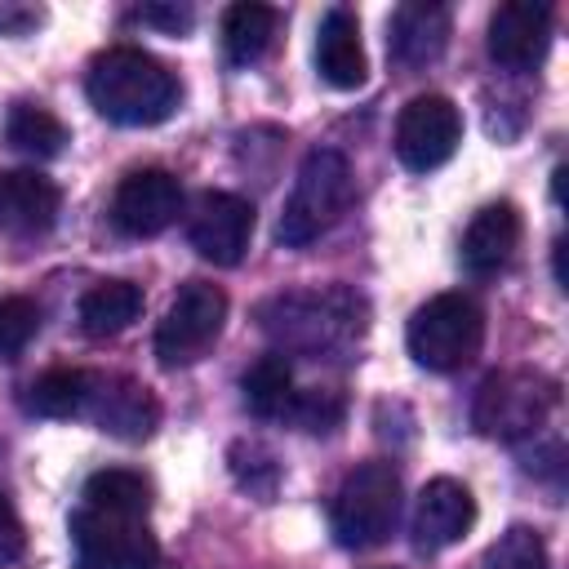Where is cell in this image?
I'll return each mask as SVG.
<instances>
[{
    "label": "cell",
    "mask_w": 569,
    "mask_h": 569,
    "mask_svg": "<svg viewBox=\"0 0 569 569\" xmlns=\"http://www.w3.org/2000/svg\"><path fill=\"white\" fill-rule=\"evenodd\" d=\"M485 569H551L547 542H542L529 525H511V529L485 551Z\"/></svg>",
    "instance_id": "cell-25"
},
{
    "label": "cell",
    "mask_w": 569,
    "mask_h": 569,
    "mask_svg": "<svg viewBox=\"0 0 569 569\" xmlns=\"http://www.w3.org/2000/svg\"><path fill=\"white\" fill-rule=\"evenodd\" d=\"M471 525H476V498L462 480L436 476L422 485V493L413 502V525H409L413 547L422 556H436V551L462 542L471 533Z\"/></svg>",
    "instance_id": "cell-12"
},
{
    "label": "cell",
    "mask_w": 569,
    "mask_h": 569,
    "mask_svg": "<svg viewBox=\"0 0 569 569\" xmlns=\"http://www.w3.org/2000/svg\"><path fill=\"white\" fill-rule=\"evenodd\" d=\"M191 249L213 267H236L253 236V204L231 191H204L187 222Z\"/></svg>",
    "instance_id": "cell-11"
},
{
    "label": "cell",
    "mask_w": 569,
    "mask_h": 569,
    "mask_svg": "<svg viewBox=\"0 0 569 569\" xmlns=\"http://www.w3.org/2000/svg\"><path fill=\"white\" fill-rule=\"evenodd\" d=\"M258 320H262V333L284 351H298V356H333V351H347L351 342H360L365 333V302L342 289V284H329V289H293V293H276L258 307Z\"/></svg>",
    "instance_id": "cell-1"
},
{
    "label": "cell",
    "mask_w": 569,
    "mask_h": 569,
    "mask_svg": "<svg viewBox=\"0 0 569 569\" xmlns=\"http://www.w3.org/2000/svg\"><path fill=\"white\" fill-rule=\"evenodd\" d=\"M556 391H560L556 378L538 369H498L480 382L471 422L489 440H525L551 418Z\"/></svg>",
    "instance_id": "cell-6"
},
{
    "label": "cell",
    "mask_w": 569,
    "mask_h": 569,
    "mask_svg": "<svg viewBox=\"0 0 569 569\" xmlns=\"http://www.w3.org/2000/svg\"><path fill=\"white\" fill-rule=\"evenodd\" d=\"M316 71L333 89H360L365 84V44H360V22L351 9H329L320 31H316Z\"/></svg>",
    "instance_id": "cell-17"
},
{
    "label": "cell",
    "mask_w": 569,
    "mask_h": 569,
    "mask_svg": "<svg viewBox=\"0 0 569 569\" xmlns=\"http://www.w3.org/2000/svg\"><path fill=\"white\" fill-rule=\"evenodd\" d=\"M89 413L102 431L120 436V440H142L151 436V427L160 422V405L156 396L133 382V378H120V373H98L93 382V400H89Z\"/></svg>",
    "instance_id": "cell-14"
},
{
    "label": "cell",
    "mask_w": 569,
    "mask_h": 569,
    "mask_svg": "<svg viewBox=\"0 0 569 569\" xmlns=\"http://www.w3.org/2000/svg\"><path fill=\"white\" fill-rule=\"evenodd\" d=\"M142 311V289L133 280H102L80 298V329L89 338H116Z\"/></svg>",
    "instance_id": "cell-20"
},
{
    "label": "cell",
    "mask_w": 569,
    "mask_h": 569,
    "mask_svg": "<svg viewBox=\"0 0 569 569\" xmlns=\"http://www.w3.org/2000/svg\"><path fill=\"white\" fill-rule=\"evenodd\" d=\"M351 204V164L342 151L333 147H316L302 156L298 164V178H293V191L284 200V213H280V244L289 249H302L311 240H320Z\"/></svg>",
    "instance_id": "cell-3"
},
{
    "label": "cell",
    "mask_w": 569,
    "mask_h": 569,
    "mask_svg": "<svg viewBox=\"0 0 569 569\" xmlns=\"http://www.w3.org/2000/svg\"><path fill=\"white\" fill-rule=\"evenodd\" d=\"M80 502H102V507H124V511H151V485L138 476V471H124V467H111V471H98L84 480V493Z\"/></svg>",
    "instance_id": "cell-24"
},
{
    "label": "cell",
    "mask_w": 569,
    "mask_h": 569,
    "mask_svg": "<svg viewBox=\"0 0 569 569\" xmlns=\"http://www.w3.org/2000/svg\"><path fill=\"white\" fill-rule=\"evenodd\" d=\"M516 244H520V213H516V204H507V200L485 204L467 222V231H462V267L471 276H493V271H502L511 262Z\"/></svg>",
    "instance_id": "cell-18"
},
{
    "label": "cell",
    "mask_w": 569,
    "mask_h": 569,
    "mask_svg": "<svg viewBox=\"0 0 569 569\" xmlns=\"http://www.w3.org/2000/svg\"><path fill=\"white\" fill-rule=\"evenodd\" d=\"M462 142V116L445 93H418L396 120V156L405 169H440Z\"/></svg>",
    "instance_id": "cell-9"
},
{
    "label": "cell",
    "mask_w": 569,
    "mask_h": 569,
    "mask_svg": "<svg viewBox=\"0 0 569 569\" xmlns=\"http://www.w3.org/2000/svg\"><path fill=\"white\" fill-rule=\"evenodd\" d=\"M58 187L31 169H0V231L40 236L58 222Z\"/></svg>",
    "instance_id": "cell-16"
},
{
    "label": "cell",
    "mask_w": 569,
    "mask_h": 569,
    "mask_svg": "<svg viewBox=\"0 0 569 569\" xmlns=\"http://www.w3.org/2000/svg\"><path fill=\"white\" fill-rule=\"evenodd\" d=\"M276 27H280V13L271 4H231L222 13V53H227V62L231 67L258 62L271 49Z\"/></svg>",
    "instance_id": "cell-21"
},
{
    "label": "cell",
    "mask_w": 569,
    "mask_h": 569,
    "mask_svg": "<svg viewBox=\"0 0 569 569\" xmlns=\"http://www.w3.org/2000/svg\"><path fill=\"white\" fill-rule=\"evenodd\" d=\"M449 9L445 4H427V0H409L391 13L387 22V53L400 62V67H427L445 53L449 44Z\"/></svg>",
    "instance_id": "cell-15"
},
{
    "label": "cell",
    "mask_w": 569,
    "mask_h": 569,
    "mask_svg": "<svg viewBox=\"0 0 569 569\" xmlns=\"http://www.w3.org/2000/svg\"><path fill=\"white\" fill-rule=\"evenodd\" d=\"M400 516V476L391 462L369 458L360 467H351L333 493V511H329V529L333 542L347 551H365L391 538Z\"/></svg>",
    "instance_id": "cell-4"
},
{
    "label": "cell",
    "mask_w": 569,
    "mask_h": 569,
    "mask_svg": "<svg viewBox=\"0 0 569 569\" xmlns=\"http://www.w3.org/2000/svg\"><path fill=\"white\" fill-rule=\"evenodd\" d=\"M347 413V400L329 387H307V391H293L289 400V413L284 422H293L298 431H333Z\"/></svg>",
    "instance_id": "cell-27"
},
{
    "label": "cell",
    "mask_w": 569,
    "mask_h": 569,
    "mask_svg": "<svg viewBox=\"0 0 569 569\" xmlns=\"http://www.w3.org/2000/svg\"><path fill=\"white\" fill-rule=\"evenodd\" d=\"M84 93L98 107V116H107L111 124L142 129V124L169 120L182 89H178V76L160 58L133 44H116L89 62Z\"/></svg>",
    "instance_id": "cell-2"
},
{
    "label": "cell",
    "mask_w": 569,
    "mask_h": 569,
    "mask_svg": "<svg viewBox=\"0 0 569 569\" xmlns=\"http://www.w3.org/2000/svg\"><path fill=\"white\" fill-rule=\"evenodd\" d=\"M405 342L422 369L453 373L476 360V351L485 342V311L467 293H436L409 316Z\"/></svg>",
    "instance_id": "cell-5"
},
{
    "label": "cell",
    "mask_w": 569,
    "mask_h": 569,
    "mask_svg": "<svg viewBox=\"0 0 569 569\" xmlns=\"http://www.w3.org/2000/svg\"><path fill=\"white\" fill-rule=\"evenodd\" d=\"M133 22L160 27V31H169V36H182V31L196 22V13H191L187 4H142V9H133Z\"/></svg>",
    "instance_id": "cell-28"
},
{
    "label": "cell",
    "mask_w": 569,
    "mask_h": 569,
    "mask_svg": "<svg viewBox=\"0 0 569 569\" xmlns=\"http://www.w3.org/2000/svg\"><path fill=\"white\" fill-rule=\"evenodd\" d=\"M44 13L31 4H0V36H27Z\"/></svg>",
    "instance_id": "cell-30"
},
{
    "label": "cell",
    "mask_w": 569,
    "mask_h": 569,
    "mask_svg": "<svg viewBox=\"0 0 569 569\" xmlns=\"http://www.w3.org/2000/svg\"><path fill=\"white\" fill-rule=\"evenodd\" d=\"M93 382H98V373H89V369H49L27 387L22 405H27V413H40V418H80V413H89Z\"/></svg>",
    "instance_id": "cell-19"
},
{
    "label": "cell",
    "mask_w": 569,
    "mask_h": 569,
    "mask_svg": "<svg viewBox=\"0 0 569 569\" xmlns=\"http://www.w3.org/2000/svg\"><path fill=\"white\" fill-rule=\"evenodd\" d=\"M551 4L507 0L489 18V58L507 71H533L551 44Z\"/></svg>",
    "instance_id": "cell-13"
},
{
    "label": "cell",
    "mask_w": 569,
    "mask_h": 569,
    "mask_svg": "<svg viewBox=\"0 0 569 569\" xmlns=\"http://www.w3.org/2000/svg\"><path fill=\"white\" fill-rule=\"evenodd\" d=\"M222 320H227V293L218 284L187 280L173 293V302H169V311H164V320L156 329V356H160V365L164 369H178V365L200 360L218 342Z\"/></svg>",
    "instance_id": "cell-8"
},
{
    "label": "cell",
    "mask_w": 569,
    "mask_h": 569,
    "mask_svg": "<svg viewBox=\"0 0 569 569\" xmlns=\"http://www.w3.org/2000/svg\"><path fill=\"white\" fill-rule=\"evenodd\" d=\"M293 365L280 356V351H267L258 356L244 378H240V396H244V409L253 418H284L289 413V400H293Z\"/></svg>",
    "instance_id": "cell-22"
},
{
    "label": "cell",
    "mask_w": 569,
    "mask_h": 569,
    "mask_svg": "<svg viewBox=\"0 0 569 569\" xmlns=\"http://www.w3.org/2000/svg\"><path fill=\"white\" fill-rule=\"evenodd\" d=\"M71 547L80 569H151L160 547L142 511L80 502L71 516Z\"/></svg>",
    "instance_id": "cell-7"
},
{
    "label": "cell",
    "mask_w": 569,
    "mask_h": 569,
    "mask_svg": "<svg viewBox=\"0 0 569 569\" xmlns=\"http://www.w3.org/2000/svg\"><path fill=\"white\" fill-rule=\"evenodd\" d=\"M40 333V307L22 293L0 298V360H18Z\"/></svg>",
    "instance_id": "cell-26"
},
{
    "label": "cell",
    "mask_w": 569,
    "mask_h": 569,
    "mask_svg": "<svg viewBox=\"0 0 569 569\" xmlns=\"http://www.w3.org/2000/svg\"><path fill=\"white\" fill-rule=\"evenodd\" d=\"M22 547H27L22 520H18L13 502H9V498H4V489H0V565H13V560L22 556Z\"/></svg>",
    "instance_id": "cell-29"
},
{
    "label": "cell",
    "mask_w": 569,
    "mask_h": 569,
    "mask_svg": "<svg viewBox=\"0 0 569 569\" xmlns=\"http://www.w3.org/2000/svg\"><path fill=\"white\" fill-rule=\"evenodd\" d=\"M182 213V187L169 169H133L120 178L116 196H111V222L142 240V236H160L164 227H173Z\"/></svg>",
    "instance_id": "cell-10"
},
{
    "label": "cell",
    "mask_w": 569,
    "mask_h": 569,
    "mask_svg": "<svg viewBox=\"0 0 569 569\" xmlns=\"http://www.w3.org/2000/svg\"><path fill=\"white\" fill-rule=\"evenodd\" d=\"M4 142L18 156L53 160L67 147V124L49 107H40V102H13L9 116H4Z\"/></svg>",
    "instance_id": "cell-23"
}]
</instances>
